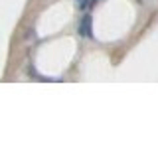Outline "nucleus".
Wrapping results in <instances>:
<instances>
[{"mask_svg":"<svg viewBox=\"0 0 158 158\" xmlns=\"http://www.w3.org/2000/svg\"><path fill=\"white\" fill-rule=\"evenodd\" d=\"M77 32H79V36H83V38H91V32H93V28H91V16H89V14H85V16L81 18V22H79V28H77Z\"/></svg>","mask_w":158,"mask_h":158,"instance_id":"nucleus-1","label":"nucleus"},{"mask_svg":"<svg viewBox=\"0 0 158 158\" xmlns=\"http://www.w3.org/2000/svg\"><path fill=\"white\" fill-rule=\"evenodd\" d=\"M95 2H97V0H81V2H79V8L85 10V8H89V6H93Z\"/></svg>","mask_w":158,"mask_h":158,"instance_id":"nucleus-2","label":"nucleus"}]
</instances>
